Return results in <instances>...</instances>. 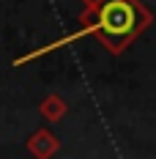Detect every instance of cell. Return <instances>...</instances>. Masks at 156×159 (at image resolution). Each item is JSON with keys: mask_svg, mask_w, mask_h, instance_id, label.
Here are the masks:
<instances>
[{"mask_svg": "<svg viewBox=\"0 0 156 159\" xmlns=\"http://www.w3.org/2000/svg\"><path fill=\"white\" fill-rule=\"evenodd\" d=\"M66 110H69V104H66V102H63L58 93L47 96V99L38 104V112H41L47 121H52V124H55V121H60L63 115H66Z\"/></svg>", "mask_w": 156, "mask_h": 159, "instance_id": "obj_3", "label": "cell"}, {"mask_svg": "<svg viewBox=\"0 0 156 159\" xmlns=\"http://www.w3.org/2000/svg\"><path fill=\"white\" fill-rule=\"evenodd\" d=\"M154 22V14L140 0H107L101 6H85L79 14L82 33H91L99 39L101 47L112 55H121L131 47V41Z\"/></svg>", "mask_w": 156, "mask_h": 159, "instance_id": "obj_1", "label": "cell"}, {"mask_svg": "<svg viewBox=\"0 0 156 159\" xmlns=\"http://www.w3.org/2000/svg\"><path fill=\"white\" fill-rule=\"evenodd\" d=\"M85 6H101V3H107V0H82Z\"/></svg>", "mask_w": 156, "mask_h": 159, "instance_id": "obj_4", "label": "cell"}, {"mask_svg": "<svg viewBox=\"0 0 156 159\" xmlns=\"http://www.w3.org/2000/svg\"><path fill=\"white\" fill-rule=\"evenodd\" d=\"M58 148H60V143H58V137H55L49 129L33 132L30 140H28V151H30L36 159H52L58 154Z\"/></svg>", "mask_w": 156, "mask_h": 159, "instance_id": "obj_2", "label": "cell"}]
</instances>
